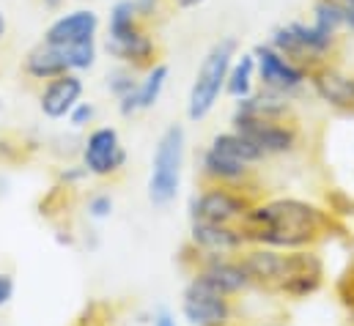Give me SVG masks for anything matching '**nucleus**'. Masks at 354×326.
Segmentation results:
<instances>
[{
  "instance_id": "1",
  "label": "nucleus",
  "mask_w": 354,
  "mask_h": 326,
  "mask_svg": "<svg viewBox=\"0 0 354 326\" xmlns=\"http://www.w3.org/2000/svg\"><path fill=\"white\" fill-rule=\"evenodd\" d=\"M242 220L245 239L272 247H302L322 228V214L299 200H274L256 211H248Z\"/></svg>"
},
{
  "instance_id": "2",
  "label": "nucleus",
  "mask_w": 354,
  "mask_h": 326,
  "mask_svg": "<svg viewBox=\"0 0 354 326\" xmlns=\"http://www.w3.org/2000/svg\"><path fill=\"white\" fill-rule=\"evenodd\" d=\"M242 266L250 277L269 282V285H277L294 296L316 291L319 277H322V263L308 252L280 255L272 249H256L242 260Z\"/></svg>"
},
{
  "instance_id": "3",
  "label": "nucleus",
  "mask_w": 354,
  "mask_h": 326,
  "mask_svg": "<svg viewBox=\"0 0 354 326\" xmlns=\"http://www.w3.org/2000/svg\"><path fill=\"white\" fill-rule=\"evenodd\" d=\"M236 50H239L236 39L225 36V39L214 41L209 47V52L203 55V61L195 72L192 88H189V96H187V118L189 121H203L214 110L220 96L225 93V77L236 58Z\"/></svg>"
},
{
  "instance_id": "4",
  "label": "nucleus",
  "mask_w": 354,
  "mask_h": 326,
  "mask_svg": "<svg viewBox=\"0 0 354 326\" xmlns=\"http://www.w3.org/2000/svg\"><path fill=\"white\" fill-rule=\"evenodd\" d=\"M338 39L341 36L327 33L313 22L310 25L308 22H286L272 30L266 44H272L280 55L291 58L294 64H299L305 69H316V66L327 64V58L335 52Z\"/></svg>"
},
{
  "instance_id": "5",
  "label": "nucleus",
  "mask_w": 354,
  "mask_h": 326,
  "mask_svg": "<svg viewBox=\"0 0 354 326\" xmlns=\"http://www.w3.org/2000/svg\"><path fill=\"white\" fill-rule=\"evenodd\" d=\"M184 146H187V135L181 124H171L157 140L151 175H149V200L154 206H168L176 198L181 164H184Z\"/></svg>"
},
{
  "instance_id": "6",
  "label": "nucleus",
  "mask_w": 354,
  "mask_h": 326,
  "mask_svg": "<svg viewBox=\"0 0 354 326\" xmlns=\"http://www.w3.org/2000/svg\"><path fill=\"white\" fill-rule=\"evenodd\" d=\"M253 58H256V75L261 80V88L266 90H274V93H283V96H294L297 90L305 88V82L310 77V69L294 64L291 58L280 55L272 44H256L253 50Z\"/></svg>"
},
{
  "instance_id": "7",
  "label": "nucleus",
  "mask_w": 354,
  "mask_h": 326,
  "mask_svg": "<svg viewBox=\"0 0 354 326\" xmlns=\"http://www.w3.org/2000/svg\"><path fill=\"white\" fill-rule=\"evenodd\" d=\"M181 310L192 326H223L231 318L228 294H223L206 274H198L187 285Z\"/></svg>"
},
{
  "instance_id": "8",
  "label": "nucleus",
  "mask_w": 354,
  "mask_h": 326,
  "mask_svg": "<svg viewBox=\"0 0 354 326\" xmlns=\"http://www.w3.org/2000/svg\"><path fill=\"white\" fill-rule=\"evenodd\" d=\"M234 129L239 135H245L264 157L269 154H286L294 151L297 146V129L286 121H274V118H248V115H234Z\"/></svg>"
},
{
  "instance_id": "9",
  "label": "nucleus",
  "mask_w": 354,
  "mask_h": 326,
  "mask_svg": "<svg viewBox=\"0 0 354 326\" xmlns=\"http://www.w3.org/2000/svg\"><path fill=\"white\" fill-rule=\"evenodd\" d=\"M127 162V151L113 126L93 129L83 146V167L93 175H113Z\"/></svg>"
},
{
  "instance_id": "10",
  "label": "nucleus",
  "mask_w": 354,
  "mask_h": 326,
  "mask_svg": "<svg viewBox=\"0 0 354 326\" xmlns=\"http://www.w3.org/2000/svg\"><path fill=\"white\" fill-rule=\"evenodd\" d=\"M96 33H99V14L93 8L80 6V8H72L66 14H58L47 25L41 41H47L53 47H75V44L96 39Z\"/></svg>"
},
{
  "instance_id": "11",
  "label": "nucleus",
  "mask_w": 354,
  "mask_h": 326,
  "mask_svg": "<svg viewBox=\"0 0 354 326\" xmlns=\"http://www.w3.org/2000/svg\"><path fill=\"white\" fill-rule=\"evenodd\" d=\"M192 222H217V225H228L239 217L248 214V203L228 192V189H212V192H203L198 198H192Z\"/></svg>"
},
{
  "instance_id": "12",
  "label": "nucleus",
  "mask_w": 354,
  "mask_h": 326,
  "mask_svg": "<svg viewBox=\"0 0 354 326\" xmlns=\"http://www.w3.org/2000/svg\"><path fill=\"white\" fill-rule=\"evenodd\" d=\"M104 50L110 52V58H115L127 69H149L157 64V55H160L157 39L146 28L127 39H115V41L104 39Z\"/></svg>"
},
{
  "instance_id": "13",
  "label": "nucleus",
  "mask_w": 354,
  "mask_h": 326,
  "mask_svg": "<svg viewBox=\"0 0 354 326\" xmlns=\"http://www.w3.org/2000/svg\"><path fill=\"white\" fill-rule=\"evenodd\" d=\"M83 99V80L77 72H66L61 77H53L47 80L41 96H39V107L47 118L58 121V118H66L72 113V107Z\"/></svg>"
},
{
  "instance_id": "14",
  "label": "nucleus",
  "mask_w": 354,
  "mask_h": 326,
  "mask_svg": "<svg viewBox=\"0 0 354 326\" xmlns=\"http://www.w3.org/2000/svg\"><path fill=\"white\" fill-rule=\"evenodd\" d=\"M308 82L313 85V90L322 102H327L333 107H346V110L354 107V75L349 72L322 64V66L310 69Z\"/></svg>"
},
{
  "instance_id": "15",
  "label": "nucleus",
  "mask_w": 354,
  "mask_h": 326,
  "mask_svg": "<svg viewBox=\"0 0 354 326\" xmlns=\"http://www.w3.org/2000/svg\"><path fill=\"white\" fill-rule=\"evenodd\" d=\"M22 69H25L28 77L41 80V82L72 72L66 50H64V47H53V44H47V41L36 44L33 50H28V55H25V61H22Z\"/></svg>"
},
{
  "instance_id": "16",
  "label": "nucleus",
  "mask_w": 354,
  "mask_h": 326,
  "mask_svg": "<svg viewBox=\"0 0 354 326\" xmlns=\"http://www.w3.org/2000/svg\"><path fill=\"white\" fill-rule=\"evenodd\" d=\"M234 115H248V118H274V121H286L291 115V102L283 93L274 90H253L245 99H236V110Z\"/></svg>"
},
{
  "instance_id": "17",
  "label": "nucleus",
  "mask_w": 354,
  "mask_h": 326,
  "mask_svg": "<svg viewBox=\"0 0 354 326\" xmlns=\"http://www.w3.org/2000/svg\"><path fill=\"white\" fill-rule=\"evenodd\" d=\"M192 242L209 252H231L242 247L245 233H236L234 228L217 222H192Z\"/></svg>"
},
{
  "instance_id": "18",
  "label": "nucleus",
  "mask_w": 354,
  "mask_h": 326,
  "mask_svg": "<svg viewBox=\"0 0 354 326\" xmlns=\"http://www.w3.org/2000/svg\"><path fill=\"white\" fill-rule=\"evenodd\" d=\"M209 148L217 151V154H223V157H228V160H236V162H242V164H256L264 160V154H261L245 135H239L236 129H234V132L214 135L212 143H209Z\"/></svg>"
},
{
  "instance_id": "19",
  "label": "nucleus",
  "mask_w": 354,
  "mask_h": 326,
  "mask_svg": "<svg viewBox=\"0 0 354 326\" xmlns=\"http://www.w3.org/2000/svg\"><path fill=\"white\" fill-rule=\"evenodd\" d=\"M256 58L253 52H242L234 58L231 69H228V77H225V93L234 96V99H245L256 90Z\"/></svg>"
},
{
  "instance_id": "20",
  "label": "nucleus",
  "mask_w": 354,
  "mask_h": 326,
  "mask_svg": "<svg viewBox=\"0 0 354 326\" xmlns=\"http://www.w3.org/2000/svg\"><path fill=\"white\" fill-rule=\"evenodd\" d=\"M146 22L140 19L138 8L132 0H115L110 6V14H107V39H127L138 30H143Z\"/></svg>"
},
{
  "instance_id": "21",
  "label": "nucleus",
  "mask_w": 354,
  "mask_h": 326,
  "mask_svg": "<svg viewBox=\"0 0 354 326\" xmlns=\"http://www.w3.org/2000/svg\"><path fill=\"white\" fill-rule=\"evenodd\" d=\"M168 75H171V69H168L165 64H154V66L146 69V77L138 80V90H135L138 113L151 110V107L160 102V96H162L165 85H168Z\"/></svg>"
},
{
  "instance_id": "22",
  "label": "nucleus",
  "mask_w": 354,
  "mask_h": 326,
  "mask_svg": "<svg viewBox=\"0 0 354 326\" xmlns=\"http://www.w3.org/2000/svg\"><path fill=\"white\" fill-rule=\"evenodd\" d=\"M203 274H206L223 294H236V291H242V288L250 282V274L245 271V266H242V263H228V260L212 263Z\"/></svg>"
},
{
  "instance_id": "23",
  "label": "nucleus",
  "mask_w": 354,
  "mask_h": 326,
  "mask_svg": "<svg viewBox=\"0 0 354 326\" xmlns=\"http://www.w3.org/2000/svg\"><path fill=\"white\" fill-rule=\"evenodd\" d=\"M248 170H250V164L228 160V157H223V154H217L212 148L203 151V173L209 178H214V181H239V178L248 175Z\"/></svg>"
},
{
  "instance_id": "24",
  "label": "nucleus",
  "mask_w": 354,
  "mask_h": 326,
  "mask_svg": "<svg viewBox=\"0 0 354 326\" xmlns=\"http://www.w3.org/2000/svg\"><path fill=\"white\" fill-rule=\"evenodd\" d=\"M313 25H319L327 33L341 36L344 33V8L338 0H316L313 3Z\"/></svg>"
},
{
  "instance_id": "25",
  "label": "nucleus",
  "mask_w": 354,
  "mask_h": 326,
  "mask_svg": "<svg viewBox=\"0 0 354 326\" xmlns=\"http://www.w3.org/2000/svg\"><path fill=\"white\" fill-rule=\"evenodd\" d=\"M66 55H69V66L72 72H88L96 64V55H99V47H96V39L91 41H83V44H75V47H64Z\"/></svg>"
},
{
  "instance_id": "26",
  "label": "nucleus",
  "mask_w": 354,
  "mask_h": 326,
  "mask_svg": "<svg viewBox=\"0 0 354 326\" xmlns=\"http://www.w3.org/2000/svg\"><path fill=\"white\" fill-rule=\"evenodd\" d=\"M107 90H110L115 99H124V96L135 93V90H138V80L132 77V69L121 66V69L110 72V75H107Z\"/></svg>"
},
{
  "instance_id": "27",
  "label": "nucleus",
  "mask_w": 354,
  "mask_h": 326,
  "mask_svg": "<svg viewBox=\"0 0 354 326\" xmlns=\"http://www.w3.org/2000/svg\"><path fill=\"white\" fill-rule=\"evenodd\" d=\"M66 118H69V124H72L75 129H83V126H88L91 121L96 118V107H93L91 102H77Z\"/></svg>"
},
{
  "instance_id": "28",
  "label": "nucleus",
  "mask_w": 354,
  "mask_h": 326,
  "mask_svg": "<svg viewBox=\"0 0 354 326\" xmlns=\"http://www.w3.org/2000/svg\"><path fill=\"white\" fill-rule=\"evenodd\" d=\"M132 3H135V8H138V14H140L143 22L157 19L165 11V6H171L168 0H132Z\"/></svg>"
},
{
  "instance_id": "29",
  "label": "nucleus",
  "mask_w": 354,
  "mask_h": 326,
  "mask_svg": "<svg viewBox=\"0 0 354 326\" xmlns=\"http://www.w3.org/2000/svg\"><path fill=\"white\" fill-rule=\"evenodd\" d=\"M88 211H91V217L104 220V217L113 211V200H110V195H96V198H91Z\"/></svg>"
},
{
  "instance_id": "30",
  "label": "nucleus",
  "mask_w": 354,
  "mask_h": 326,
  "mask_svg": "<svg viewBox=\"0 0 354 326\" xmlns=\"http://www.w3.org/2000/svg\"><path fill=\"white\" fill-rule=\"evenodd\" d=\"M11 294H14V280L8 274H0V307L11 299Z\"/></svg>"
},
{
  "instance_id": "31",
  "label": "nucleus",
  "mask_w": 354,
  "mask_h": 326,
  "mask_svg": "<svg viewBox=\"0 0 354 326\" xmlns=\"http://www.w3.org/2000/svg\"><path fill=\"white\" fill-rule=\"evenodd\" d=\"M174 8H198L201 3H206V0H168Z\"/></svg>"
},
{
  "instance_id": "32",
  "label": "nucleus",
  "mask_w": 354,
  "mask_h": 326,
  "mask_svg": "<svg viewBox=\"0 0 354 326\" xmlns=\"http://www.w3.org/2000/svg\"><path fill=\"white\" fill-rule=\"evenodd\" d=\"M154 326H176V324H174V318H171L168 313H160L157 321H154Z\"/></svg>"
},
{
  "instance_id": "33",
  "label": "nucleus",
  "mask_w": 354,
  "mask_h": 326,
  "mask_svg": "<svg viewBox=\"0 0 354 326\" xmlns=\"http://www.w3.org/2000/svg\"><path fill=\"white\" fill-rule=\"evenodd\" d=\"M64 3H66V0H41V6H44V8H50V11H58Z\"/></svg>"
},
{
  "instance_id": "34",
  "label": "nucleus",
  "mask_w": 354,
  "mask_h": 326,
  "mask_svg": "<svg viewBox=\"0 0 354 326\" xmlns=\"http://www.w3.org/2000/svg\"><path fill=\"white\" fill-rule=\"evenodd\" d=\"M6 28H8V22H6V14L0 11V41H3V36H6Z\"/></svg>"
},
{
  "instance_id": "35",
  "label": "nucleus",
  "mask_w": 354,
  "mask_h": 326,
  "mask_svg": "<svg viewBox=\"0 0 354 326\" xmlns=\"http://www.w3.org/2000/svg\"><path fill=\"white\" fill-rule=\"evenodd\" d=\"M338 3H344V6H354V0H338Z\"/></svg>"
},
{
  "instance_id": "36",
  "label": "nucleus",
  "mask_w": 354,
  "mask_h": 326,
  "mask_svg": "<svg viewBox=\"0 0 354 326\" xmlns=\"http://www.w3.org/2000/svg\"><path fill=\"white\" fill-rule=\"evenodd\" d=\"M0 110H3V104H0Z\"/></svg>"
}]
</instances>
